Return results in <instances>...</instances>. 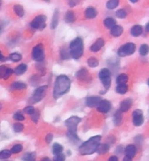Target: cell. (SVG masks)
Masks as SVG:
<instances>
[{
    "instance_id": "1",
    "label": "cell",
    "mask_w": 149,
    "mask_h": 161,
    "mask_svg": "<svg viewBox=\"0 0 149 161\" xmlns=\"http://www.w3.org/2000/svg\"><path fill=\"white\" fill-rule=\"evenodd\" d=\"M71 79L66 75H60L55 80L53 88V97L57 100L66 94L71 88Z\"/></svg>"
},
{
    "instance_id": "2",
    "label": "cell",
    "mask_w": 149,
    "mask_h": 161,
    "mask_svg": "<svg viewBox=\"0 0 149 161\" xmlns=\"http://www.w3.org/2000/svg\"><path fill=\"white\" fill-rule=\"evenodd\" d=\"M101 136L99 135L89 138L87 141L82 144L79 148V151L82 155H89L95 153L100 145Z\"/></svg>"
},
{
    "instance_id": "3",
    "label": "cell",
    "mask_w": 149,
    "mask_h": 161,
    "mask_svg": "<svg viewBox=\"0 0 149 161\" xmlns=\"http://www.w3.org/2000/svg\"><path fill=\"white\" fill-rule=\"evenodd\" d=\"M81 118L78 116H71L68 118L65 121V125L68 129L67 136L69 138L70 140L73 142H78L79 141V138L77 135V127L78 124L81 122Z\"/></svg>"
},
{
    "instance_id": "4",
    "label": "cell",
    "mask_w": 149,
    "mask_h": 161,
    "mask_svg": "<svg viewBox=\"0 0 149 161\" xmlns=\"http://www.w3.org/2000/svg\"><path fill=\"white\" fill-rule=\"evenodd\" d=\"M70 55L75 60H78L84 53V42L82 38L77 37L70 43L69 45Z\"/></svg>"
},
{
    "instance_id": "5",
    "label": "cell",
    "mask_w": 149,
    "mask_h": 161,
    "mask_svg": "<svg viewBox=\"0 0 149 161\" xmlns=\"http://www.w3.org/2000/svg\"><path fill=\"white\" fill-rule=\"evenodd\" d=\"M98 77L103 83V87L107 91L111 86V73L108 68H103L98 73Z\"/></svg>"
},
{
    "instance_id": "6",
    "label": "cell",
    "mask_w": 149,
    "mask_h": 161,
    "mask_svg": "<svg viewBox=\"0 0 149 161\" xmlns=\"http://www.w3.org/2000/svg\"><path fill=\"white\" fill-rule=\"evenodd\" d=\"M136 50V45L133 42H128L118 48L117 54L119 57H124L134 54Z\"/></svg>"
},
{
    "instance_id": "7",
    "label": "cell",
    "mask_w": 149,
    "mask_h": 161,
    "mask_svg": "<svg viewBox=\"0 0 149 161\" xmlns=\"http://www.w3.org/2000/svg\"><path fill=\"white\" fill-rule=\"evenodd\" d=\"M31 57L34 61L38 63H42L45 58V48L42 44H38L37 45L32 49L31 52Z\"/></svg>"
},
{
    "instance_id": "8",
    "label": "cell",
    "mask_w": 149,
    "mask_h": 161,
    "mask_svg": "<svg viewBox=\"0 0 149 161\" xmlns=\"http://www.w3.org/2000/svg\"><path fill=\"white\" fill-rule=\"evenodd\" d=\"M46 21L47 16L45 15H39L35 17L31 21L30 25L32 28L37 30H43L46 27Z\"/></svg>"
},
{
    "instance_id": "9",
    "label": "cell",
    "mask_w": 149,
    "mask_h": 161,
    "mask_svg": "<svg viewBox=\"0 0 149 161\" xmlns=\"http://www.w3.org/2000/svg\"><path fill=\"white\" fill-rule=\"evenodd\" d=\"M48 86L47 85L38 87L35 90V92H33L32 97L29 99L30 102L34 104V103H37L40 102L45 97V92H46L47 89H48Z\"/></svg>"
},
{
    "instance_id": "10",
    "label": "cell",
    "mask_w": 149,
    "mask_h": 161,
    "mask_svg": "<svg viewBox=\"0 0 149 161\" xmlns=\"http://www.w3.org/2000/svg\"><path fill=\"white\" fill-rule=\"evenodd\" d=\"M133 122L135 126H140L144 122L143 113L140 109H136L133 113Z\"/></svg>"
},
{
    "instance_id": "11",
    "label": "cell",
    "mask_w": 149,
    "mask_h": 161,
    "mask_svg": "<svg viewBox=\"0 0 149 161\" xmlns=\"http://www.w3.org/2000/svg\"><path fill=\"white\" fill-rule=\"evenodd\" d=\"M98 111L100 113L106 114L109 113L111 109V104L110 102L107 100H102L97 107Z\"/></svg>"
},
{
    "instance_id": "12",
    "label": "cell",
    "mask_w": 149,
    "mask_h": 161,
    "mask_svg": "<svg viewBox=\"0 0 149 161\" xmlns=\"http://www.w3.org/2000/svg\"><path fill=\"white\" fill-rule=\"evenodd\" d=\"M102 98L99 96H91L88 97L85 100L86 105L89 107H98Z\"/></svg>"
},
{
    "instance_id": "13",
    "label": "cell",
    "mask_w": 149,
    "mask_h": 161,
    "mask_svg": "<svg viewBox=\"0 0 149 161\" xmlns=\"http://www.w3.org/2000/svg\"><path fill=\"white\" fill-rule=\"evenodd\" d=\"M133 101L131 98L124 99L121 102L119 105V110L121 113H126L133 106Z\"/></svg>"
},
{
    "instance_id": "14",
    "label": "cell",
    "mask_w": 149,
    "mask_h": 161,
    "mask_svg": "<svg viewBox=\"0 0 149 161\" xmlns=\"http://www.w3.org/2000/svg\"><path fill=\"white\" fill-rule=\"evenodd\" d=\"M76 76L79 80H82V81H87V80L90 79L89 72L86 68H82L79 71H77Z\"/></svg>"
},
{
    "instance_id": "15",
    "label": "cell",
    "mask_w": 149,
    "mask_h": 161,
    "mask_svg": "<svg viewBox=\"0 0 149 161\" xmlns=\"http://www.w3.org/2000/svg\"><path fill=\"white\" fill-rule=\"evenodd\" d=\"M105 44V41L104 39H102V38H99L98 39H97L95 41V43L90 47V50L92 52H96L100 51L102 47L104 46Z\"/></svg>"
},
{
    "instance_id": "16",
    "label": "cell",
    "mask_w": 149,
    "mask_h": 161,
    "mask_svg": "<svg viewBox=\"0 0 149 161\" xmlns=\"http://www.w3.org/2000/svg\"><path fill=\"white\" fill-rule=\"evenodd\" d=\"M124 153L126 156L130 158H133L137 153V148L135 145H129L124 149Z\"/></svg>"
},
{
    "instance_id": "17",
    "label": "cell",
    "mask_w": 149,
    "mask_h": 161,
    "mask_svg": "<svg viewBox=\"0 0 149 161\" xmlns=\"http://www.w3.org/2000/svg\"><path fill=\"white\" fill-rule=\"evenodd\" d=\"M98 15V12L95 10V8L92 7H89L85 10L84 11V16L86 18L88 19H92L95 18Z\"/></svg>"
},
{
    "instance_id": "18",
    "label": "cell",
    "mask_w": 149,
    "mask_h": 161,
    "mask_svg": "<svg viewBox=\"0 0 149 161\" xmlns=\"http://www.w3.org/2000/svg\"><path fill=\"white\" fill-rule=\"evenodd\" d=\"M58 21H59V10L56 9L53 14V18H52L51 23H50V28L53 30L55 29L58 25Z\"/></svg>"
},
{
    "instance_id": "19",
    "label": "cell",
    "mask_w": 149,
    "mask_h": 161,
    "mask_svg": "<svg viewBox=\"0 0 149 161\" xmlns=\"http://www.w3.org/2000/svg\"><path fill=\"white\" fill-rule=\"evenodd\" d=\"M124 32V28L119 25H116L111 29V34L114 37H118Z\"/></svg>"
},
{
    "instance_id": "20",
    "label": "cell",
    "mask_w": 149,
    "mask_h": 161,
    "mask_svg": "<svg viewBox=\"0 0 149 161\" xmlns=\"http://www.w3.org/2000/svg\"><path fill=\"white\" fill-rule=\"evenodd\" d=\"M130 33L134 37H138L143 33V27L140 25H134L130 29Z\"/></svg>"
},
{
    "instance_id": "21",
    "label": "cell",
    "mask_w": 149,
    "mask_h": 161,
    "mask_svg": "<svg viewBox=\"0 0 149 161\" xmlns=\"http://www.w3.org/2000/svg\"><path fill=\"white\" fill-rule=\"evenodd\" d=\"M27 69H28V66L27 65L22 63V64H20L19 65L16 67L14 70V73H16V75L21 76L23 74L25 73L26 72Z\"/></svg>"
},
{
    "instance_id": "22",
    "label": "cell",
    "mask_w": 149,
    "mask_h": 161,
    "mask_svg": "<svg viewBox=\"0 0 149 161\" xmlns=\"http://www.w3.org/2000/svg\"><path fill=\"white\" fill-rule=\"evenodd\" d=\"M122 113L119 110H116V113L114 115V125L116 126L121 125V122H122Z\"/></svg>"
},
{
    "instance_id": "23",
    "label": "cell",
    "mask_w": 149,
    "mask_h": 161,
    "mask_svg": "<svg viewBox=\"0 0 149 161\" xmlns=\"http://www.w3.org/2000/svg\"><path fill=\"white\" fill-rule=\"evenodd\" d=\"M75 13L73 10H68L65 15V21L68 23H71L75 20Z\"/></svg>"
},
{
    "instance_id": "24",
    "label": "cell",
    "mask_w": 149,
    "mask_h": 161,
    "mask_svg": "<svg viewBox=\"0 0 149 161\" xmlns=\"http://www.w3.org/2000/svg\"><path fill=\"white\" fill-rule=\"evenodd\" d=\"M129 77L127 74L121 73L118 75L116 78V83L118 85L121 84H126L127 82L128 81Z\"/></svg>"
},
{
    "instance_id": "25",
    "label": "cell",
    "mask_w": 149,
    "mask_h": 161,
    "mask_svg": "<svg viewBox=\"0 0 149 161\" xmlns=\"http://www.w3.org/2000/svg\"><path fill=\"white\" fill-rule=\"evenodd\" d=\"M26 85L24 83H23V82L17 81L13 83V84L11 85V89H13V90H24V89H26Z\"/></svg>"
},
{
    "instance_id": "26",
    "label": "cell",
    "mask_w": 149,
    "mask_h": 161,
    "mask_svg": "<svg viewBox=\"0 0 149 161\" xmlns=\"http://www.w3.org/2000/svg\"><path fill=\"white\" fill-rule=\"evenodd\" d=\"M109 145L107 144H100L99 146L98 147L96 152L100 155L105 154V153H108V151L109 150Z\"/></svg>"
},
{
    "instance_id": "27",
    "label": "cell",
    "mask_w": 149,
    "mask_h": 161,
    "mask_svg": "<svg viewBox=\"0 0 149 161\" xmlns=\"http://www.w3.org/2000/svg\"><path fill=\"white\" fill-rule=\"evenodd\" d=\"M13 10H14L15 13L20 18H22L25 15V11H24L23 7H22L20 4H16L13 7Z\"/></svg>"
},
{
    "instance_id": "28",
    "label": "cell",
    "mask_w": 149,
    "mask_h": 161,
    "mask_svg": "<svg viewBox=\"0 0 149 161\" xmlns=\"http://www.w3.org/2000/svg\"><path fill=\"white\" fill-rule=\"evenodd\" d=\"M104 25L106 28L111 29L114 26L116 25V22L113 18H107L104 20Z\"/></svg>"
},
{
    "instance_id": "29",
    "label": "cell",
    "mask_w": 149,
    "mask_h": 161,
    "mask_svg": "<svg viewBox=\"0 0 149 161\" xmlns=\"http://www.w3.org/2000/svg\"><path fill=\"white\" fill-rule=\"evenodd\" d=\"M63 151V147L58 143H55L53 145V153L54 155L61 154Z\"/></svg>"
},
{
    "instance_id": "30",
    "label": "cell",
    "mask_w": 149,
    "mask_h": 161,
    "mask_svg": "<svg viewBox=\"0 0 149 161\" xmlns=\"http://www.w3.org/2000/svg\"><path fill=\"white\" fill-rule=\"evenodd\" d=\"M128 91V86L127 84L117 85L116 87V92L119 95H124Z\"/></svg>"
},
{
    "instance_id": "31",
    "label": "cell",
    "mask_w": 149,
    "mask_h": 161,
    "mask_svg": "<svg viewBox=\"0 0 149 161\" xmlns=\"http://www.w3.org/2000/svg\"><path fill=\"white\" fill-rule=\"evenodd\" d=\"M36 157L35 153H26L22 156L21 159L23 161H33Z\"/></svg>"
},
{
    "instance_id": "32",
    "label": "cell",
    "mask_w": 149,
    "mask_h": 161,
    "mask_svg": "<svg viewBox=\"0 0 149 161\" xmlns=\"http://www.w3.org/2000/svg\"><path fill=\"white\" fill-rule=\"evenodd\" d=\"M139 53L141 56H146L149 53V46L146 44H143L139 48Z\"/></svg>"
},
{
    "instance_id": "33",
    "label": "cell",
    "mask_w": 149,
    "mask_h": 161,
    "mask_svg": "<svg viewBox=\"0 0 149 161\" xmlns=\"http://www.w3.org/2000/svg\"><path fill=\"white\" fill-rule=\"evenodd\" d=\"M87 65H89L90 68H96L99 65V61L97 58L94 57H90L87 60Z\"/></svg>"
},
{
    "instance_id": "34",
    "label": "cell",
    "mask_w": 149,
    "mask_h": 161,
    "mask_svg": "<svg viewBox=\"0 0 149 161\" xmlns=\"http://www.w3.org/2000/svg\"><path fill=\"white\" fill-rule=\"evenodd\" d=\"M118 4H119V1L118 0H110L106 3V7L109 10H114L118 7Z\"/></svg>"
},
{
    "instance_id": "35",
    "label": "cell",
    "mask_w": 149,
    "mask_h": 161,
    "mask_svg": "<svg viewBox=\"0 0 149 161\" xmlns=\"http://www.w3.org/2000/svg\"><path fill=\"white\" fill-rule=\"evenodd\" d=\"M9 59H10L11 61L14 62V63H17V62H19L22 60V55L18 52L12 53V54H10Z\"/></svg>"
},
{
    "instance_id": "36",
    "label": "cell",
    "mask_w": 149,
    "mask_h": 161,
    "mask_svg": "<svg viewBox=\"0 0 149 161\" xmlns=\"http://www.w3.org/2000/svg\"><path fill=\"white\" fill-rule=\"evenodd\" d=\"M11 152L10 150H4L0 152V159H2V160H4V159H7L9 157H10L11 156Z\"/></svg>"
},
{
    "instance_id": "37",
    "label": "cell",
    "mask_w": 149,
    "mask_h": 161,
    "mask_svg": "<svg viewBox=\"0 0 149 161\" xmlns=\"http://www.w3.org/2000/svg\"><path fill=\"white\" fill-rule=\"evenodd\" d=\"M23 150V146L22 145H20V144H17V145H14L10 150L11 153L13 154H17V153H19L22 151Z\"/></svg>"
},
{
    "instance_id": "38",
    "label": "cell",
    "mask_w": 149,
    "mask_h": 161,
    "mask_svg": "<svg viewBox=\"0 0 149 161\" xmlns=\"http://www.w3.org/2000/svg\"><path fill=\"white\" fill-rule=\"evenodd\" d=\"M127 16V13L126 12V10H123V9H120V10H118L116 12V16L119 19H124Z\"/></svg>"
},
{
    "instance_id": "39",
    "label": "cell",
    "mask_w": 149,
    "mask_h": 161,
    "mask_svg": "<svg viewBox=\"0 0 149 161\" xmlns=\"http://www.w3.org/2000/svg\"><path fill=\"white\" fill-rule=\"evenodd\" d=\"M13 129H14L15 132H16V133L21 132L24 129L23 124H21V123H16V124L13 125Z\"/></svg>"
},
{
    "instance_id": "40",
    "label": "cell",
    "mask_w": 149,
    "mask_h": 161,
    "mask_svg": "<svg viewBox=\"0 0 149 161\" xmlns=\"http://www.w3.org/2000/svg\"><path fill=\"white\" fill-rule=\"evenodd\" d=\"M70 53L68 52L67 49L66 48H62L60 49V56H61V58L63 60H67L68 58H69Z\"/></svg>"
},
{
    "instance_id": "41",
    "label": "cell",
    "mask_w": 149,
    "mask_h": 161,
    "mask_svg": "<svg viewBox=\"0 0 149 161\" xmlns=\"http://www.w3.org/2000/svg\"><path fill=\"white\" fill-rule=\"evenodd\" d=\"M36 111L34 109V107H33V106H27V107H26L25 108L23 109V113H25L26 114H27V115H32L33 113H34V112Z\"/></svg>"
},
{
    "instance_id": "42",
    "label": "cell",
    "mask_w": 149,
    "mask_h": 161,
    "mask_svg": "<svg viewBox=\"0 0 149 161\" xmlns=\"http://www.w3.org/2000/svg\"><path fill=\"white\" fill-rule=\"evenodd\" d=\"M13 118L18 121H23L25 120V117H24V115L21 113H20V112H17V113H15L14 115H13Z\"/></svg>"
},
{
    "instance_id": "43",
    "label": "cell",
    "mask_w": 149,
    "mask_h": 161,
    "mask_svg": "<svg viewBox=\"0 0 149 161\" xmlns=\"http://www.w3.org/2000/svg\"><path fill=\"white\" fill-rule=\"evenodd\" d=\"M13 73H14V71H13V69H11V68H7V71H6L5 74H4V78H3V79H4V80L8 79V78H10V77L11 76Z\"/></svg>"
},
{
    "instance_id": "44",
    "label": "cell",
    "mask_w": 149,
    "mask_h": 161,
    "mask_svg": "<svg viewBox=\"0 0 149 161\" xmlns=\"http://www.w3.org/2000/svg\"><path fill=\"white\" fill-rule=\"evenodd\" d=\"M66 160V157L63 153L59 155H56L53 157V161H65Z\"/></svg>"
},
{
    "instance_id": "45",
    "label": "cell",
    "mask_w": 149,
    "mask_h": 161,
    "mask_svg": "<svg viewBox=\"0 0 149 161\" xmlns=\"http://www.w3.org/2000/svg\"><path fill=\"white\" fill-rule=\"evenodd\" d=\"M7 69V67L5 66V65H1V66H0V79H1V78L3 79Z\"/></svg>"
},
{
    "instance_id": "46",
    "label": "cell",
    "mask_w": 149,
    "mask_h": 161,
    "mask_svg": "<svg viewBox=\"0 0 149 161\" xmlns=\"http://www.w3.org/2000/svg\"><path fill=\"white\" fill-rule=\"evenodd\" d=\"M39 115H40V114H39V111H36H36L34 112V113H33L32 115H31V120H32L34 123H37L39 119Z\"/></svg>"
},
{
    "instance_id": "47",
    "label": "cell",
    "mask_w": 149,
    "mask_h": 161,
    "mask_svg": "<svg viewBox=\"0 0 149 161\" xmlns=\"http://www.w3.org/2000/svg\"><path fill=\"white\" fill-rule=\"evenodd\" d=\"M53 135L52 134V133H48V134L46 136L45 140H46L47 143L50 144V142H52V140H53Z\"/></svg>"
},
{
    "instance_id": "48",
    "label": "cell",
    "mask_w": 149,
    "mask_h": 161,
    "mask_svg": "<svg viewBox=\"0 0 149 161\" xmlns=\"http://www.w3.org/2000/svg\"><path fill=\"white\" fill-rule=\"evenodd\" d=\"M77 1H68V4L71 7H74L77 5Z\"/></svg>"
},
{
    "instance_id": "49",
    "label": "cell",
    "mask_w": 149,
    "mask_h": 161,
    "mask_svg": "<svg viewBox=\"0 0 149 161\" xmlns=\"http://www.w3.org/2000/svg\"><path fill=\"white\" fill-rule=\"evenodd\" d=\"M108 161H118V159L116 156H111V157H109Z\"/></svg>"
},
{
    "instance_id": "50",
    "label": "cell",
    "mask_w": 149,
    "mask_h": 161,
    "mask_svg": "<svg viewBox=\"0 0 149 161\" xmlns=\"http://www.w3.org/2000/svg\"><path fill=\"white\" fill-rule=\"evenodd\" d=\"M5 60H6V58H5V57H4V56L3 55L2 53H1V50H0V61H1V62H4V61H5Z\"/></svg>"
},
{
    "instance_id": "51",
    "label": "cell",
    "mask_w": 149,
    "mask_h": 161,
    "mask_svg": "<svg viewBox=\"0 0 149 161\" xmlns=\"http://www.w3.org/2000/svg\"><path fill=\"white\" fill-rule=\"evenodd\" d=\"M123 161H133V160H132V158H130V157H124V158L123 159Z\"/></svg>"
},
{
    "instance_id": "52",
    "label": "cell",
    "mask_w": 149,
    "mask_h": 161,
    "mask_svg": "<svg viewBox=\"0 0 149 161\" xmlns=\"http://www.w3.org/2000/svg\"><path fill=\"white\" fill-rule=\"evenodd\" d=\"M145 31H146V32L149 33V22L145 25Z\"/></svg>"
},
{
    "instance_id": "53",
    "label": "cell",
    "mask_w": 149,
    "mask_h": 161,
    "mask_svg": "<svg viewBox=\"0 0 149 161\" xmlns=\"http://www.w3.org/2000/svg\"><path fill=\"white\" fill-rule=\"evenodd\" d=\"M42 161H51V160H50V159L48 158V157H45V158L42 159Z\"/></svg>"
},
{
    "instance_id": "54",
    "label": "cell",
    "mask_w": 149,
    "mask_h": 161,
    "mask_svg": "<svg viewBox=\"0 0 149 161\" xmlns=\"http://www.w3.org/2000/svg\"><path fill=\"white\" fill-rule=\"evenodd\" d=\"M130 2L136 3V2H138V0H130Z\"/></svg>"
},
{
    "instance_id": "55",
    "label": "cell",
    "mask_w": 149,
    "mask_h": 161,
    "mask_svg": "<svg viewBox=\"0 0 149 161\" xmlns=\"http://www.w3.org/2000/svg\"><path fill=\"white\" fill-rule=\"evenodd\" d=\"M1 108H2V105H1V104L0 103V110H1Z\"/></svg>"
},
{
    "instance_id": "56",
    "label": "cell",
    "mask_w": 149,
    "mask_h": 161,
    "mask_svg": "<svg viewBox=\"0 0 149 161\" xmlns=\"http://www.w3.org/2000/svg\"><path fill=\"white\" fill-rule=\"evenodd\" d=\"M147 84H148V86H149V78H148V81H147Z\"/></svg>"
},
{
    "instance_id": "57",
    "label": "cell",
    "mask_w": 149,
    "mask_h": 161,
    "mask_svg": "<svg viewBox=\"0 0 149 161\" xmlns=\"http://www.w3.org/2000/svg\"><path fill=\"white\" fill-rule=\"evenodd\" d=\"M1 4H2V2H1V1H0V7H1Z\"/></svg>"
}]
</instances>
